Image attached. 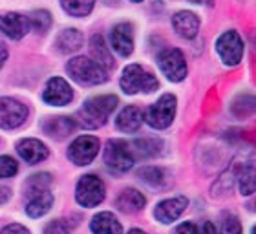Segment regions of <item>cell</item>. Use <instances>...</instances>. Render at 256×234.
Segmentation results:
<instances>
[{
  "instance_id": "cell-1",
  "label": "cell",
  "mask_w": 256,
  "mask_h": 234,
  "mask_svg": "<svg viewBox=\"0 0 256 234\" xmlns=\"http://www.w3.org/2000/svg\"><path fill=\"white\" fill-rule=\"evenodd\" d=\"M118 97L116 96H99V97H92L82 104L79 112H77V121H79L80 126L84 128H99L102 126L106 119L110 117V114L116 110L118 106Z\"/></svg>"
},
{
  "instance_id": "cell-2",
  "label": "cell",
  "mask_w": 256,
  "mask_h": 234,
  "mask_svg": "<svg viewBox=\"0 0 256 234\" xmlns=\"http://www.w3.org/2000/svg\"><path fill=\"white\" fill-rule=\"evenodd\" d=\"M66 72L70 77L79 82L82 86H96L102 84L108 80L106 70L102 68L101 64H97L96 60L86 57H75L66 64Z\"/></svg>"
},
{
  "instance_id": "cell-3",
  "label": "cell",
  "mask_w": 256,
  "mask_h": 234,
  "mask_svg": "<svg viewBox=\"0 0 256 234\" xmlns=\"http://www.w3.org/2000/svg\"><path fill=\"white\" fill-rule=\"evenodd\" d=\"M119 84H121L124 94L134 96V94H139V92L150 94V92L158 90L160 82L152 75V72H148L146 68L139 66V64H130V66L124 68Z\"/></svg>"
},
{
  "instance_id": "cell-4",
  "label": "cell",
  "mask_w": 256,
  "mask_h": 234,
  "mask_svg": "<svg viewBox=\"0 0 256 234\" xmlns=\"http://www.w3.org/2000/svg\"><path fill=\"white\" fill-rule=\"evenodd\" d=\"M176 97L172 94L161 96L154 104H150L144 112V121L148 122V126L156 130H165L172 124L174 116H176Z\"/></svg>"
},
{
  "instance_id": "cell-5",
  "label": "cell",
  "mask_w": 256,
  "mask_h": 234,
  "mask_svg": "<svg viewBox=\"0 0 256 234\" xmlns=\"http://www.w3.org/2000/svg\"><path fill=\"white\" fill-rule=\"evenodd\" d=\"M102 158H104V165L108 166V170L116 172V174L128 172L136 161L130 144L126 141H121V139H110L106 143Z\"/></svg>"
},
{
  "instance_id": "cell-6",
  "label": "cell",
  "mask_w": 256,
  "mask_h": 234,
  "mask_svg": "<svg viewBox=\"0 0 256 234\" xmlns=\"http://www.w3.org/2000/svg\"><path fill=\"white\" fill-rule=\"evenodd\" d=\"M106 196V186L101 178L94 174L82 176L75 188V200L82 207H97Z\"/></svg>"
},
{
  "instance_id": "cell-7",
  "label": "cell",
  "mask_w": 256,
  "mask_h": 234,
  "mask_svg": "<svg viewBox=\"0 0 256 234\" xmlns=\"http://www.w3.org/2000/svg\"><path fill=\"white\" fill-rule=\"evenodd\" d=\"M158 64L163 75L172 82H180L187 77V62L178 48H166L158 55Z\"/></svg>"
},
{
  "instance_id": "cell-8",
  "label": "cell",
  "mask_w": 256,
  "mask_h": 234,
  "mask_svg": "<svg viewBox=\"0 0 256 234\" xmlns=\"http://www.w3.org/2000/svg\"><path fill=\"white\" fill-rule=\"evenodd\" d=\"M216 52L225 66H236L244 57V40L236 32H225L216 40Z\"/></svg>"
},
{
  "instance_id": "cell-9",
  "label": "cell",
  "mask_w": 256,
  "mask_h": 234,
  "mask_svg": "<svg viewBox=\"0 0 256 234\" xmlns=\"http://www.w3.org/2000/svg\"><path fill=\"white\" fill-rule=\"evenodd\" d=\"M28 119V108L16 99L0 97V128L15 130Z\"/></svg>"
},
{
  "instance_id": "cell-10",
  "label": "cell",
  "mask_w": 256,
  "mask_h": 234,
  "mask_svg": "<svg viewBox=\"0 0 256 234\" xmlns=\"http://www.w3.org/2000/svg\"><path fill=\"white\" fill-rule=\"evenodd\" d=\"M97 154H99V139L94 136H80L70 144L68 150V158L72 163L79 166L90 165Z\"/></svg>"
},
{
  "instance_id": "cell-11",
  "label": "cell",
  "mask_w": 256,
  "mask_h": 234,
  "mask_svg": "<svg viewBox=\"0 0 256 234\" xmlns=\"http://www.w3.org/2000/svg\"><path fill=\"white\" fill-rule=\"evenodd\" d=\"M42 99L44 102H48L50 106H64L74 99V92H72V86L62 77H52L46 82Z\"/></svg>"
},
{
  "instance_id": "cell-12",
  "label": "cell",
  "mask_w": 256,
  "mask_h": 234,
  "mask_svg": "<svg viewBox=\"0 0 256 234\" xmlns=\"http://www.w3.org/2000/svg\"><path fill=\"white\" fill-rule=\"evenodd\" d=\"M0 32L6 37L18 40L30 32V18L20 13H4L0 15Z\"/></svg>"
},
{
  "instance_id": "cell-13",
  "label": "cell",
  "mask_w": 256,
  "mask_h": 234,
  "mask_svg": "<svg viewBox=\"0 0 256 234\" xmlns=\"http://www.w3.org/2000/svg\"><path fill=\"white\" fill-rule=\"evenodd\" d=\"M187 205H188L187 198H183V196L170 198V200L161 202L160 205L156 207L154 216L161 224H172V222H176V220L185 212Z\"/></svg>"
},
{
  "instance_id": "cell-14",
  "label": "cell",
  "mask_w": 256,
  "mask_h": 234,
  "mask_svg": "<svg viewBox=\"0 0 256 234\" xmlns=\"http://www.w3.org/2000/svg\"><path fill=\"white\" fill-rule=\"evenodd\" d=\"M110 40H112V48L118 52L121 57H128L134 52V30L130 24L123 22L118 24L110 33Z\"/></svg>"
},
{
  "instance_id": "cell-15",
  "label": "cell",
  "mask_w": 256,
  "mask_h": 234,
  "mask_svg": "<svg viewBox=\"0 0 256 234\" xmlns=\"http://www.w3.org/2000/svg\"><path fill=\"white\" fill-rule=\"evenodd\" d=\"M16 152L20 156L22 160L30 163V165H37L40 161H44L48 158V148L46 144L40 143L38 139H22L16 144Z\"/></svg>"
},
{
  "instance_id": "cell-16",
  "label": "cell",
  "mask_w": 256,
  "mask_h": 234,
  "mask_svg": "<svg viewBox=\"0 0 256 234\" xmlns=\"http://www.w3.org/2000/svg\"><path fill=\"white\" fill-rule=\"evenodd\" d=\"M172 26L183 38H194L200 32V18L192 11H180L172 16Z\"/></svg>"
},
{
  "instance_id": "cell-17",
  "label": "cell",
  "mask_w": 256,
  "mask_h": 234,
  "mask_svg": "<svg viewBox=\"0 0 256 234\" xmlns=\"http://www.w3.org/2000/svg\"><path fill=\"white\" fill-rule=\"evenodd\" d=\"M77 122L72 117L66 116H59V117H48L46 121L42 122V130L48 134L50 138L55 139H64L68 138L70 134L74 132Z\"/></svg>"
},
{
  "instance_id": "cell-18",
  "label": "cell",
  "mask_w": 256,
  "mask_h": 234,
  "mask_svg": "<svg viewBox=\"0 0 256 234\" xmlns=\"http://www.w3.org/2000/svg\"><path fill=\"white\" fill-rule=\"evenodd\" d=\"M30 202L26 205V212L30 218H40L48 212L52 205H54V194L46 188V190H38L33 194H28Z\"/></svg>"
},
{
  "instance_id": "cell-19",
  "label": "cell",
  "mask_w": 256,
  "mask_h": 234,
  "mask_svg": "<svg viewBox=\"0 0 256 234\" xmlns=\"http://www.w3.org/2000/svg\"><path fill=\"white\" fill-rule=\"evenodd\" d=\"M130 148H132L134 160H150V158H156V156L161 154L163 141L158 138L136 139V141L130 144Z\"/></svg>"
},
{
  "instance_id": "cell-20",
  "label": "cell",
  "mask_w": 256,
  "mask_h": 234,
  "mask_svg": "<svg viewBox=\"0 0 256 234\" xmlns=\"http://www.w3.org/2000/svg\"><path fill=\"white\" fill-rule=\"evenodd\" d=\"M94 234H123V227L112 212H99L90 222Z\"/></svg>"
},
{
  "instance_id": "cell-21",
  "label": "cell",
  "mask_w": 256,
  "mask_h": 234,
  "mask_svg": "<svg viewBox=\"0 0 256 234\" xmlns=\"http://www.w3.org/2000/svg\"><path fill=\"white\" fill-rule=\"evenodd\" d=\"M144 203H146V200H144V196L139 190H136V188H124L118 196V200H116V207L119 210H123V212L132 214L141 210L144 207Z\"/></svg>"
},
{
  "instance_id": "cell-22",
  "label": "cell",
  "mask_w": 256,
  "mask_h": 234,
  "mask_svg": "<svg viewBox=\"0 0 256 234\" xmlns=\"http://www.w3.org/2000/svg\"><path fill=\"white\" fill-rule=\"evenodd\" d=\"M82 42H84L82 33L79 30H75V28H70V30H62L59 33V37L55 40V46H57L60 54H74V52L80 50Z\"/></svg>"
},
{
  "instance_id": "cell-23",
  "label": "cell",
  "mask_w": 256,
  "mask_h": 234,
  "mask_svg": "<svg viewBox=\"0 0 256 234\" xmlns=\"http://www.w3.org/2000/svg\"><path fill=\"white\" fill-rule=\"evenodd\" d=\"M141 122H143V112L138 106L123 108V112L119 114L118 119H116V124H118L119 130H123V132L128 134L139 130Z\"/></svg>"
},
{
  "instance_id": "cell-24",
  "label": "cell",
  "mask_w": 256,
  "mask_h": 234,
  "mask_svg": "<svg viewBox=\"0 0 256 234\" xmlns=\"http://www.w3.org/2000/svg\"><path fill=\"white\" fill-rule=\"evenodd\" d=\"M90 52L96 58L97 64H101L104 70H112L116 66V60H114L112 54H110V50H108L106 42H104V38L101 35H94L90 40Z\"/></svg>"
},
{
  "instance_id": "cell-25",
  "label": "cell",
  "mask_w": 256,
  "mask_h": 234,
  "mask_svg": "<svg viewBox=\"0 0 256 234\" xmlns=\"http://www.w3.org/2000/svg\"><path fill=\"white\" fill-rule=\"evenodd\" d=\"M96 0H60L62 10L72 16H86L94 10Z\"/></svg>"
},
{
  "instance_id": "cell-26",
  "label": "cell",
  "mask_w": 256,
  "mask_h": 234,
  "mask_svg": "<svg viewBox=\"0 0 256 234\" xmlns=\"http://www.w3.org/2000/svg\"><path fill=\"white\" fill-rule=\"evenodd\" d=\"M138 176L144 183H148L152 186H163L166 183V172L163 168H158V166H143L141 170L138 172Z\"/></svg>"
},
{
  "instance_id": "cell-27",
  "label": "cell",
  "mask_w": 256,
  "mask_h": 234,
  "mask_svg": "<svg viewBox=\"0 0 256 234\" xmlns=\"http://www.w3.org/2000/svg\"><path fill=\"white\" fill-rule=\"evenodd\" d=\"M176 234H216L212 222H185L176 229Z\"/></svg>"
},
{
  "instance_id": "cell-28",
  "label": "cell",
  "mask_w": 256,
  "mask_h": 234,
  "mask_svg": "<svg viewBox=\"0 0 256 234\" xmlns=\"http://www.w3.org/2000/svg\"><path fill=\"white\" fill-rule=\"evenodd\" d=\"M238 183H240V192L244 196H251L256 190V180H254V165L249 163L244 166V170L238 176Z\"/></svg>"
},
{
  "instance_id": "cell-29",
  "label": "cell",
  "mask_w": 256,
  "mask_h": 234,
  "mask_svg": "<svg viewBox=\"0 0 256 234\" xmlns=\"http://www.w3.org/2000/svg\"><path fill=\"white\" fill-rule=\"evenodd\" d=\"M50 185H52V176L48 172H40V174L32 176L26 181V192L28 194H33V192H38V190H46Z\"/></svg>"
},
{
  "instance_id": "cell-30",
  "label": "cell",
  "mask_w": 256,
  "mask_h": 234,
  "mask_svg": "<svg viewBox=\"0 0 256 234\" xmlns=\"http://www.w3.org/2000/svg\"><path fill=\"white\" fill-rule=\"evenodd\" d=\"M30 26H33L37 32H46L52 26V15L46 10L33 11L32 16H30Z\"/></svg>"
},
{
  "instance_id": "cell-31",
  "label": "cell",
  "mask_w": 256,
  "mask_h": 234,
  "mask_svg": "<svg viewBox=\"0 0 256 234\" xmlns=\"http://www.w3.org/2000/svg\"><path fill=\"white\" fill-rule=\"evenodd\" d=\"M18 172L16 161L10 156H0V180H8Z\"/></svg>"
},
{
  "instance_id": "cell-32",
  "label": "cell",
  "mask_w": 256,
  "mask_h": 234,
  "mask_svg": "<svg viewBox=\"0 0 256 234\" xmlns=\"http://www.w3.org/2000/svg\"><path fill=\"white\" fill-rule=\"evenodd\" d=\"M220 234H242V224L240 220L229 214L225 216L224 222H222V229H220Z\"/></svg>"
},
{
  "instance_id": "cell-33",
  "label": "cell",
  "mask_w": 256,
  "mask_h": 234,
  "mask_svg": "<svg viewBox=\"0 0 256 234\" xmlns=\"http://www.w3.org/2000/svg\"><path fill=\"white\" fill-rule=\"evenodd\" d=\"M44 234H70V229L62 220H54V222H50V224L46 225Z\"/></svg>"
},
{
  "instance_id": "cell-34",
  "label": "cell",
  "mask_w": 256,
  "mask_h": 234,
  "mask_svg": "<svg viewBox=\"0 0 256 234\" xmlns=\"http://www.w3.org/2000/svg\"><path fill=\"white\" fill-rule=\"evenodd\" d=\"M0 234H30V230L20 224H11V225H6L4 229L0 230Z\"/></svg>"
},
{
  "instance_id": "cell-35",
  "label": "cell",
  "mask_w": 256,
  "mask_h": 234,
  "mask_svg": "<svg viewBox=\"0 0 256 234\" xmlns=\"http://www.w3.org/2000/svg\"><path fill=\"white\" fill-rule=\"evenodd\" d=\"M11 198V190L8 186H2L0 185V205H4L6 202H10Z\"/></svg>"
},
{
  "instance_id": "cell-36",
  "label": "cell",
  "mask_w": 256,
  "mask_h": 234,
  "mask_svg": "<svg viewBox=\"0 0 256 234\" xmlns=\"http://www.w3.org/2000/svg\"><path fill=\"white\" fill-rule=\"evenodd\" d=\"M6 58H8V48H6L4 42H0V68L4 66Z\"/></svg>"
},
{
  "instance_id": "cell-37",
  "label": "cell",
  "mask_w": 256,
  "mask_h": 234,
  "mask_svg": "<svg viewBox=\"0 0 256 234\" xmlns=\"http://www.w3.org/2000/svg\"><path fill=\"white\" fill-rule=\"evenodd\" d=\"M188 2H192V4H207V6H210L214 0H188Z\"/></svg>"
},
{
  "instance_id": "cell-38",
  "label": "cell",
  "mask_w": 256,
  "mask_h": 234,
  "mask_svg": "<svg viewBox=\"0 0 256 234\" xmlns=\"http://www.w3.org/2000/svg\"><path fill=\"white\" fill-rule=\"evenodd\" d=\"M128 234H146V232H143V230H139V229H132Z\"/></svg>"
},
{
  "instance_id": "cell-39",
  "label": "cell",
  "mask_w": 256,
  "mask_h": 234,
  "mask_svg": "<svg viewBox=\"0 0 256 234\" xmlns=\"http://www.w3.org/2000/svg\"><path fill=\"white\" fill-rule=\"evenodd\" d=\"M130 2H143V0H130Z\"/></svg>"
}]
</instances>
